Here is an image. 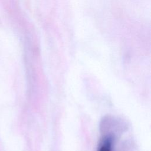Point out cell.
Masks as SVG:
<instances>
[{
	"label": "cell",
	"mask_w": 151,
	"mask_h": 151,
	"mask_svg": "<svg viewBox=\"0 0 151 151\" xmlns=\"http://www.w3.org/2000/svg\"><path fill=\"white\" fill-rule=\"evenodd\" d=\"M113 139L111 137L107 136L101 142L97 151H111Z\"/></svg>",
	"instance_id": "6da1fadb"
}]
</instances>
